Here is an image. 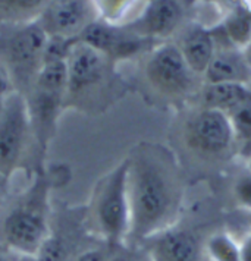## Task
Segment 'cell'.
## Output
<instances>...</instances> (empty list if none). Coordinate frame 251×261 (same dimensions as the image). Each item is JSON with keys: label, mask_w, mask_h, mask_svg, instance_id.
<instances>
[{"label": "cell", "mask_w": 251, "mask_h": 261, "mask_svg": "<svg viewBox=\"0 0 251 261\" xmlns=\"http://www.w3.org/2000/svg\"><path fill=\"white\" fill-rule=\"evenodd\" d=\"M145 0H93L98 21L127 25L140 13Z\"/></svg>", "instance_id": "cell-18"}, {"label": "cell", "mask_w": 251, "mask_h": 261, "mask_svg": "<svg viewBox=\"0 0 251 261\" xmlns=\"http://www.w3.org/2000/svg\"><path fill=\"white\" fill-rule=\"evenodd\" d=\"M251 98V87L244 84H203L200 101L204 109H215L229 115Z\"/></svg>", "instance_id": "cell-17"}, {"label": "cell", "mask_w": 251, "mask_h": 261, "mask_svg": "<svg viewBox=\"0 0 251 261\" xmlns=\"http://www.w3.org/2000/svg\"><path fill=\"white\" fill-rule=\"evenodd\" d=\"M150 261H202L204 257L200 239L187 227L169 226L140 242Z\"/></svg>", "instance_id": "cell-14"}, {"label": "cell", "mask_w": 251, "mask_h": 261, "mask_svg": "<svg viewBox=\"0 0 251 261\" xmlns=\"http://www.w3.org/2000/svg\"><path fill=\"white\" fill-rule=\"evenodd\" d=\"M247 170L251 173V155L250 157H247Z\"/></svg>", "instance_id": "cell-31"}, {"label": "cell", "mask_w": 251, "mask_h": 261, "mask_svg": "<svg viewBox=\"0 0 251 261\" xmlns=\"http://www.w3.org/2000/svg\"><path fill=\"white\" fill-rule=\"evenodd\" d=\"M66 69V112L97 118L110 112L130 91L118 65L80 40L69 44Z\"/></svg>", "instance_id": "cell-3"}, {"label": "cell", "mask_w": 251, "mask_h": 261, "mask_svg": "<svg viewBox=\"0 0 251 261\" xmlns=\"http://www.w3.org/2000/svg\"><path fill=\"white\" fill-rule=\"evenodd\" d=\"M72 180L63 163H47L27 176L25 185L11 190L0 204V244L19 255H37L47 237L55 191Z\"/></svg>", "instance_id": "cell-2"}, {"label": "cell", "mask_w": 251, "mask_h": 261, "mask_svg": "<svg viewBox=\"0 0 251 261\" xmlns=\"http://www.w3.org/2000/svg\"><path fill=\"white\" fill-rule=\"evenodd\" d=\"M138 87L152 100H177L187 97L198 84L175 41H163L140 58Z\"/></svg>", "instance_id": "cell-8"}, {"label": "cell", "mask_w": 251, "mask_h": 261, "mask_svg": "<svg viewBox=\"0 0 251 261\" xmlns=\"http://www.w3.org/2000/svg\"><path fill=\"white\" fill-rule=\"evenodd\" d=\"M235 135V147L241 154L251 155V98L229 115Z\"/></svg>", "instance_id": "cell-22"}, {"label": "cell", "mask_w": 251, "mask_h": 261, "mask_svg": "<svg viewBox=\"0 0 251 261\" xmlns=\"http://www.w3.org/2000/svg\"><path fill=\"white\" fill-rule=\"evenodd\" d=\"M97 19L93 0H47L37 22L48 38L72 41Z\"/></svg>", "instance_id": "cell-11"}, {"label": "cell", "mask_w": 251, "mask_h": 261, "mask_svg": "<svg viewBox=\"0 0 251 261\" xmlns=\"http://www.w3.org/2000/svg\"><path fill=\"white\" fill-rule=\"evenodd\" d=\"M11 190H12V182H9L8 179H5L0 175V204Z\"/></svg>", "instance_id": "cell-28"}, {"label": "cell", "mask_w": 251, "mask_h": 261, "mask_svg": "<svg viewBox=\"0 0 251 261\" xmlns=\"http://www.w3.org/2000/svg\"><path fill=\"white\" fill-rule=\"evenodd\" d=\"M202 261H210V260H207V258H206V257H203V260Z\"/></svg>", "instance_id": "cell-33"}, {"label": "cell", "mask_w": 251, "mask_h": 261, "mask_svg": "<svg viewBox=\"0 0 251 261\" xmlns=\"http://www.w3.org/2000/svg\"><path fill=\"white\" fill-rule=\"evenodd\" d=\"M109 261H150V258L141 245L127 242L115 247Z\"/></svg>", "instance_id": "cell-23"}, {"label": "cell", "mask_w": 251, "mask_h": 261, "mask_svg": "<svg viewBox=\"0 0 251 261\" xmlns=\"http://www.w3.org/2000/svg\"><path fill=\"white\" fill-rule=\"evenodd\" d=\"M184 138L192 151L207 157H222L235 147V135L227 113L202 107L185 123Z\"/></svg>", "instance_id": "cell-10"}, {"label": "cell", "mask_w": 251, "mask_h": 261, "mask_svg": "<svg viewBox=\"0 0 251 261\" xmlns=\"http://www.w3.org/2000/svg\"><path fill=\"white\" fill-rule=\"evenodd\" d=\"M248 223H250L251 226V213H248Z\"/></svg>", "instance_id": "cell-32"}, {"label": "cell", "mask_w": 251, "mask_h": 261, "mask_svg": "<svg viewBox=\"0 0 251 261\" xmlns=\"http://www.w3.org/2000/svg\"><path fill=\"white\" fill-rule=\"evenodd\" d=\"M217 41V38H216ZM244 84L251 87V63L244 55V50L232 46L229 41L217 47L213 59L203 76V84Z\"/></svg>", "instance_id": "cell-15"}, {"label": "cell", "mask_w": 251, "mask_h": 261, "mask_svg": "<svg viewBox=\"0 0 251 261\" xmlns=\"http://www.w3.org/2000/svg\"><path fill=\"white\" fill-rule=\"evenodd\" d=\"M47 163L37 151L25 98L13 93L0 109V175L12 182L18 173L27 178Z\"/></svg>", "instance_id": "cell-7"}, {"label": "cell", "mask_w": 251, "mask_h": 261, "mask_svg": "<svg viewBox=\"0 0 251 261\" xmlns=\"http://www.w3.org/2000/svg\"><path fill=\"white\" fill-rule=\"evenodd\" d=\"M15 93L13 84L8 75V72L5 71V68L0 65V109L6 103V100Z\"/></svg>", "instance_id": "cell-26"}, {"label": "cell", "mask_w": 251, "mask_h": 261, "mask_svg": "<svg viewBox=\"0 0 251 261\" xmlns=\"http://www.w3.org/2000/svg\"><path fill=\"white\" fill-rule=\"evenodd\" d=\"M115 247H116L115 244H109V242H105V241H100V242L94 244L93 247L83 251L80 255H77L72 261H109Z\"/></svg>", "instance_id": "cell-25"}, {"label": "cell", "mask_w": 251, "mask_h": 261, "mask_svg": "<svg viewBox=\"0 0 251 261\" xmlns=\"http://www.w3.org/2000/svg\"><path fill=\"white\" fill-rule=\"evenodd\" d=\"M97 242L100 239L88 227L84 202H55L47 237L36 257L40 261H72Z\"/></svg>", "instance_id": "cell-9"}, {"label": "cell", "mask_w": 251, "mask_h": 261, "mask_svg": "<svg viewBox=\"0 0 251 261\" xmlns=\"http://www.w3.org/2000/svg\"><path fill=\"white\" fill-rule=\"evenodd\" d=\"M184 13L181 0H145L140 13L125 27L137 36L159 44L169 41L180 31Z\"/></svg>", "instance_id": "cell-13"}, {"label": "cell", "mask_w": 251, "mask_h": 261, "mask_svg": "<svg viewBox=\"0 0 251 261\" xmlns=\"http://www.w3.org/2000/svg\"><path fill=\"white\" fill-rule=\"evenodd\" d=\"M48 36L36 21L0 27V65L8 72L15 93L28 94L41 71Z\"/></svg>", "instance_id": "cell-6"}, {"label": "cell", "mask_w": 251, "mask_h": 261, "mask_svg": "<svg viewBox=\"0 0 251 261\" xmlns=\"http://www.w3.org/2000/svg\"><path fill=\"white\" fill-rule=\"evenodd\" d=\"M84 205L88 227L97 239L115 245L128 242L131 212L125 159L97 179Z\"/></svg>", "instance_id": "cell-5"}, {"label": "cell", "mask_w": 251, "mask_h": 261, "mask_svg": "<svg viewBox=\"0 0 251 261\" xmlns=\"http://www.w3.org/2000/svg\"><path fill=\"white\" fill-rule=\"evenodd\" d=\"M123 159L131 212L128 244H140L178 223L182 176L173 153L162 144L141 141Z\"/></svg>", "instance_id": "cell-1"}, {"label": "cell", "mask_w": 251, "mask_h": 261, "mask_svg": "<svg viewBox=\"0 0 251 261\" xmlns=\"http://www.w3.org/2000/svg\"><path fill=\"white\" fill-rule=\"evenodd\" d=\"M203 251L210 261H241V244L227 230L213 232L204 241Z\"/></svg>", "instance_id": "cell-20"}, {"label": "cell", "mask_w": 251, "mask_h": 261, "mask_svg": "<svg viewBox=\"0 0 251 261\" xmlns=\"http://www.w3.org/2000/svg\"><path fill=\"white\" fill-rule=\"evenodd\" d=\"M187 65L202 81L210 62L213 59L217 47V41L213 30L204 25H192L187 28L181 40L175 41Z\"/></svg>", "instance_id": "cell-16"}, {"label": "cell", "mask_w": 251, "mask_h": 261, "mask_svg": "<svg viewBox=\"0 0 251 261\" xmlns=\"http://www.w3.org/2000/svg\"><path fill=\"white\" fill-rule=\"evenodd\" d=\"M222 31L227 41L244 50L251 40V9L237 8L228 13L227 19L222 24Z\"/></svg>", "instance_id": "cell-21"}, {"label": "cell", "mask_w": 251, "mask_h": 261, "mask_svg": "<svg viewBox=\"0 0 251 261\" xmlns=\"http://www.w3.org/2000/svg\"><path fill=\"white\" fill-rule=\"evenodd\" d=\"M75 40L94 47L116 65L132 59H140L156 46L155 43L132 33L125 25H110L98 19Z\"/></svg>", "instance_id": "cell-12"}, {"label": "cell", "mask_w": 251, "mask_h": 261, "mask_svg": "<svg viewBox=\"0 0 251 261\" xmlns=\"http://www.w3.org/2000/svg\"><path fill=\"white\" fill-rule=\"evenodd\" d=\"M244 55H245V58H247L248 62L251 63V40H250V43H248V46L244 48Z\"/></svg>", "instance_id": "cell-30"}, {"label": "cell", "mask_w": 251, "mask_h": 261, "mask_svg": "<svg viewBox=\"0 0 251 261\" xmlns=\"http://www.w3.org/2000/svg\"><path fill=\"white\" fill-rule=\"evenodd\" d=\"M47 0H0V27L36 21Z\"/></svg>", "instance_id": "cell-19"}, {"label": "cell", "mask_w": 251, "mask_h": 261, "mask_svg": "<svg viewBox=\"0 0 251 261\" xmlns=\"http://www.w3.org/2000/svg\"><path fill=\"white\" fill-rule=\"evenodd\" d=\"M18 261H40L36 255H19Z\"/></svg>", "instance_id": "cell-29"}, {"label": "cell", "mask_w": 251, "mask_h": 261, "mask_svg": "<svg viewBox=\"0 0 251 261\" xmlns=\"http://www.w3.org/2000/svg\"><path fill=\"white\" fill-rule=\"evenodd\" d=\"M234 197L241 208L251 213V173L247 170L234 184Z\"/></svg>", "instance_id": "cell-24"}, {"label": "cell", "mask_w": 251, "mask_h": 261, "mask_svg": "<svg viewBox=\"0 0 251 261\" xmlns=\"http://www.w3.org/2000/svg\"><path fill=\"white\" fill-rule=\"evenodd\" d=\"M66 55L46 53V60L36 83L25 95L37 151L47 163L50 147L59 132L60 119L66 112Z\"/></svg>", "instance_id": "cell-4"}, {"label": "cell", "mask_w": 251, "mask_h": 261, "mask_svg": "<svg viewBox=\"0 0 251 261\" xmlns=\"http://www.w3.org/2000/svg\"><path fill=\"white\" fill-rule=\"evenodd\" d=\"M19 254L13 252L12 249L0 244V261H18Z\"/></svg>", "instance_id": "cell-27"}]
</instances>
